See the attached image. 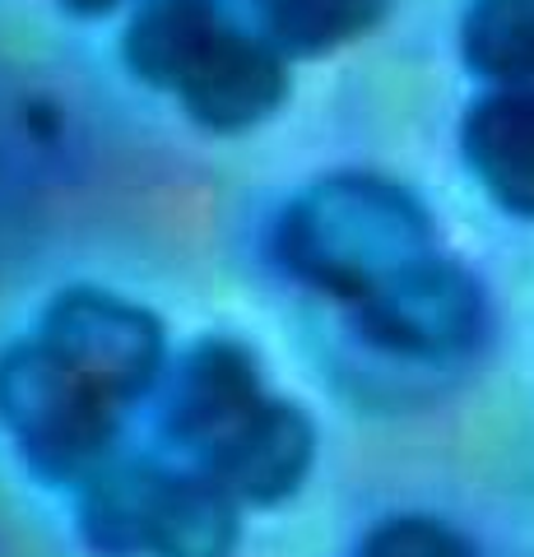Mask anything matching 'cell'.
<instances>
[{"label": "cell", "mask_w": 534, "mask_h": 557, "mask_svg": "<svg viewBox=\"0 0 534 557\" xmlns=\"http://www.w3.org/2000/svg\"><path fill=\"white\" fill-rule=\"evenodd\" d=\"M163 446L177 465L214 479L237 507H284L312 474L316 423L274 395L261 362L237 339H196L163 376Z\"/></svg>", "instance_id": "6da1fadb"}, {"label": "cell", "mask_w": 534, "mask_h": 557, "mask_svg": "<svg viewBox=\"0 0 534 557\" xmlns=\"http://www.w3.org/2000/svg\"><path fill=\"white\" fill-rule=\"evenodd\" d=\"M270 251L284 274L353 311L395 274L433 256L437 228L423 200L400 182L372 172H335L284 205Z\"/></svg>", "instance_id": "7a4b0ae2"}, {"label": "cell", "mask_w": 534, "mask_h": 557, "mask_svg": "<svg viewBox=\"0 0 534 557\" xmlns=\"http://www.w3.org/2000/svg\"><path fill=\"white\" fill-rule=\"evenodd\" d=\"M126 70L172 94L200 131H251L288 98L284 51L219 0H145L122 33Z\"/></svg>", "instance_id": "3957f363"}, {"label": "cell", "mask_w": 534, "mask_h": 557, "mask_svg": "<svg viewBox=\"0 0 534 557\" xmlns=\"http://www.w3.org/2000/svg\"><path fill=\"white\" fill-rule=\"evenodd\" d=\"M75 530L98 557H233L243 507L177 460H112L79 487Z\"/></svg>", "instance_id": "277c9868"}, {"label": "cell", "mask_w": 534, "mask_h": 557, "mask_svg": "<svg viewBox=\"0 0 534 557\" xmlns=\"http://www.w3.org/2000/svg\"><path fill=\"white\" fill-rule=\"evenodd\" d=\"M126 413V399L38 335L0 354V428L33 479L84 487L112 465Z\"/></svg>", "instance_id": "5b68a950"}, {"label": "cell", "mask_w": 534, "mask_h": 557, "mask_svg": "<svg viewBox=\"0 0 534 557\" xmlns=\"http://www.w3.org/2000/svg\"><path fill=\"white\" fill-rule=\"evenodd\" d=\"M349 321L372 348H386L395 358L442 362L474 354L484 344L488 298L460 260L433 251L405 274H395L386 288H376L368 302H358Z\"/></svg>", "instance_id": "8992f818"}, {"label": "cell", "mask_w": 534, "mask_h": 557, "mask_svg": "<svg viewBox=\"0 0 534 557\" xmlns=\"http://www.w3.org/2000/svg\"><path fill=\"white\" fill-rule=\"evenodd\" d=\"M57 354L79 362L116 399L135 409L167 372V335L149 307H135L102 288H65L47 302L38 330Z\"/></svg>", "instance_id": "52a82bcc"}, {"label": "cell", "mask_w": 534, "mask_h": 557, "mask_svg": "<svg viewBox=\"0 0 534 557\" xmlns=\"http://www.w3.org/2000/svg\"><path fill=\"white\" fill-rule=\"evenodd\" d=\"M464 163L516 219H534V84L497 89L464 112Z\"/></svg>", "instance_id": "ba28073f"}, {"label": "cell", "mask_w": 534, "mask_h": 557, "mask_svg": "<svg viewBox=\"0 0 534 557\" xmlns=\"http://www.w3.org/2000/svg\"><path fill=\"white\" fill-rule=\"evenodd\" d=\"M284 57H321L382 24L390 0H247Z\"/></svg>", "instance_id": "9c48e42d"}, {"label": "cell", "mask_w": 534, "mask_h": 557, "mask_svg": "<svg viewBox=\"0 0 534 557\" xmlns=\"http://www.w3.org/2000/svg\"><path fill=\"white\" fill-rule=\"evenodd\" d=\"M464 65L502 89L534 84V0H474L460 24Z\"/></svg>", "instance_id": "30bf717a"}, {"label": "cell", "mask_w": 534, "mask_h": 557, "mask_svg": "<svg viewBox=\"0 0 534 557\" xmlns=\"http://www.w3.org/2000/svg\"><path fill=\"white\" fill-rule=\"evenodd\" d=\"M353 557H479L474 544L446 520L433 516H390L363 534Z\"/></svg>", "instance_id": "8fae6325"}, {"label": "cell", "mask_w": 534, "mask_h": 557, "mask_svg": "<svg viewBox=\"0 0 534 557\" xmlns=\"http://www.w3.org/2000/svg\"><path fill=\"white\" fill-rule=\"evenodd\" d=\"M65 10H75V14H108V10H116L122 0H61Z\"/></svg>", "instance_id": "7c38bea8"}]
</instances>
